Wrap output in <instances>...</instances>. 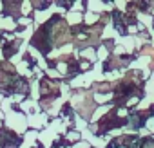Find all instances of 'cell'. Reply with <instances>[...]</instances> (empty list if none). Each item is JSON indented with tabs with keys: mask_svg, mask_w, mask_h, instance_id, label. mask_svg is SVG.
Masks as SVG:
<instances>
[{
	"mask_svg": "<svg viewBox=\"0 0 154 148\" xmlns=\"http://www.w3.org/2000/svg\"><path fill=\"white\" fill-rule=\"evenodd\" d=\"M49 34H51V40L56 45H63L67 42V25H65V22L60 20V24L56 25V29H53Z\"/></svg>",
	"mask_w": 154,
	"mask_h": 148,
	"instance_id": "cell-1",
	"label": "cell"
},
{
	"mask_svg": "<svg viewBox=\"0 0 154 148\" xmlns=\"http://www.w3.org/2000/svg\"><path fill=\"white\" fill-rule=\"evenodd\" d=\"M112 116H114V112L107 114V116H105V119H102V123H100V130H107V128L116 126L118 123H122L120 119H112Z\"/></svg>",
	"mask_w": 154,
	"mask_h": 148,
	"instance_id": "cell-2",
	"label": "cell"
},
{
	"mask_svg": "<svg viewBox=\"0 0 154 148\" xmlns=\"http://www.w3.org/2000/svg\"><path fill=\"white\" fill-rule=\"evenodd\" d=\"M47 92H51L53 96H56L58 94V89H54V85H51L49 81H42V94H47Z\"/></svg>",
	"mask_w": 154,
	"mask_h": 148,
	"instance_id": "cell-3",
	"label": "cell"
},
{
	"mask_svg": "<svg viewBox=\"0 0 154 148\" xmlns=\"http://www.w3.org/2000/svg\"><path fill=\"white\" fill-rule=\"evenodd\" d=\"M147 52H149V54L154 58V51H152V49H145V54H147ZM152 63H154V60H152Z\"/></svg>",
	"mask_w": 154,
	"mask_h": 148,
	"instance_id": "cell-4",
	"label": "cell"
}]
</instances>
